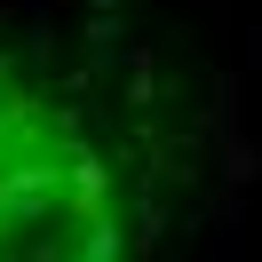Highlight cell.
Wrapping results in <instances>:
<instances>
[{
  "label": "cell",
  "instance_id": "obj_1",
  "mask_svg": "<svg viewBox=\"0 0 262 262\" xmlns=\"http://www.w3.org/2000/svg\"><path fill=\"white\" fill-rule=\"evenodd\" d=\"M0 262H135L127 159L88 80L0 24Z\"/></svg>",
  "mask_w": 262,
  "mask_h": 262
}]
</instances>
